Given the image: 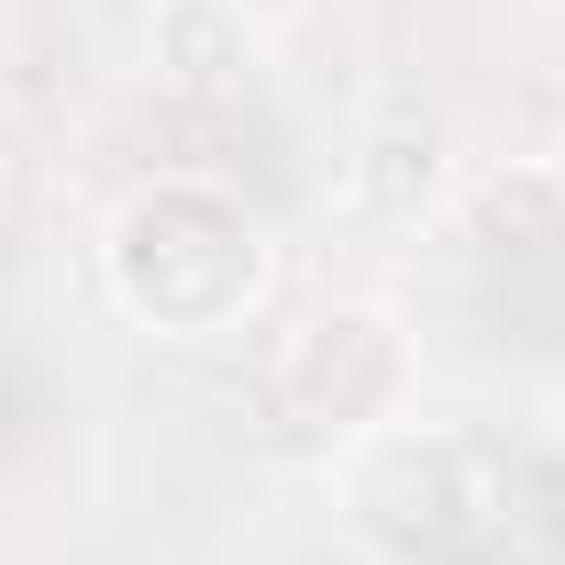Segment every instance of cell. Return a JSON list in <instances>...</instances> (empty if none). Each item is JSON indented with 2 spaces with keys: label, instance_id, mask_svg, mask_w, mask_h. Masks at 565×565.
<instances>
[{
  "label": "cell",
  "instance_id": "cell-1",
  "mask_svg": "<svg viewBox=\"0 0 565 565\" xmlns=\"http://www.w3.org/2000/svg\"><path fill=\"white\" fill-rule=\"evenodd\" d=\"M100 289H111V311L134 333L222 344L277 289V244H266V222L233 189H211V178H145L100 222Z\"/></svg>",
  "mask_w": 565,
  "mask_h": 565
},
{
  "label": "cell",
  "instance_id": "cell-7",
  "mask_svg": "<svg viewBox=\"0 0 565 565\" xmlns=\"http://www.w3.org/2000/svg\"><path fill=\"white\" fill-rule=\"evenodd\" d=\"M244 23H289V12H311V0H233Z\"/></svg>",
  "mask_w": 565,
  "mask_h": 565
},
{
  "label": "cell",
  "instance_id": "cell-5",
  "mask_svg": "<svg viewBox=\"0 0 565 565\" xmlns=\"http://www.w3.org/2000/svg\"><path fill=\"white\" fill-rule=\"evenodd\" d=\"M145 67L178 100H244L266 78V23H244L233 0H156L145 23Z\"/></svg>",
  "mask_w": 565,
  "mask_h": 565
},
{
  "label": "cell",
  "instance_id": "cell-4",
  "mask_svg": "<svg viewBox=\"0 0 565 565\" xmlns=\"http://www.w3.org/2000/svg\"><path fill=\"white\" fill-rule=\"evenodd\" d=\"M444 189H455V145H444L422 111H377V122L333 156V200H344L355 222H422Z\"/></svg>",
  "mask_w": 565,
  "mask_h": 565
},
{
  "label": "cell",
  "instance_id": "cell-6",
  "mask_svg": "<svg viewBox=\"0 0 565 565\" xmlns=\"http://www.w3.org/2000/svg\"><path fill=\"white\" fill-rule=\"evenodd\" d=\"M466 244L488 255V266H532V255H554L565 244V167H543V156H510V167H488L477 189H466Z\"/></svg>",
  "mask_w": 565,
  "mask_h": 565
},
{
  "label": "cell",
  "instance_id": "cell-3",
  "mask_svg": "<svg viewBox=\"0 0 565 565\" xmlns=\"http://www.w3.org/2000/svg\"><path fill=\"white\" fill-rule=\"evenodd\" d=\"M411 377H422V355H411V322L388 300H311L277 333L266 399H277V422H300L322 444H355V433L411 411Z\"/></svg>",
  "mask_w": 565,
  "mask_h": 565
},
{
  "label": "cell",
  "instance_id": "cell-2",
  "mask_svg": "<svg viewBox=\"0 0 565 565\" xmlns=\"http://www.w3.org/2000/svg\"><path fill=\"white\" fill-rule=\"evenodd\" d=\"M488 455L444 422H377L333 455V521L377 565H444L488 532Z\"/></svg>",
  "mask_w": 565,
  "mask_h": 565
}]
</instances>
